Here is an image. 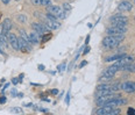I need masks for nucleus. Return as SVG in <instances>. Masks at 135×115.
<instances>
[{
  "label": "nucleus",
  "instance_id": "12",
  "mask_svg": "<svg viewBox=\"0 0 135 115\" xmlns=\"http://www.w3.org/2000/svg\"><path fill=\"white\" fill-rule=\"evenodd\" d=\"M106 33L108 34V35H116V34H124L126 33L124 29H120L118 27L115 26H112V27H108L107 29H106Z\"/></svg>",
  "mask_w": 135,
  "mask_h": 115
},
{
  "label": "nucleus",
  "instance_id": "1",
  "mask_svg": "<svg viewBox=\"0 0 135 115\" xmlns=\"http://www.w3.org/2000/svg\"><path fill=\"white\" fill-rule=\"evenodd\" d=\"M103 43H104V45H106L107 48H115V47H118V45H119L120 41H118L114 36L108 35L107 37H105V38H104Z\"/></svg>",
  "mask_w": 135,
  "mask_h": 115
},
{
  "label": "nucleus",
  "instance_id": "10",
  "mask_svg": "<svg viewBox=\"0 0 135 115\" xmlns=\"http://www.w3.org/2000/svg\"><path fill=\"white\" fill-rule=\"evenodd\" d=\"M111 22L114 25V23H118V22H121V23H127L128 22V19L127 16L125 15H114L111 18Z\"/></svg>",
  "mask_w": 135,
  "mask_h": 115
},
{
  "label": "nucleus",
  "instance_id": "16",
  "mask_svg": "<svg viewBox=\"0 0 135 115\" xmlns=\"http://www.w3.org/2000/svg\"><path fill=\"white\" fill-rule=\"evenodd\" d=\"M20 36L22 37V38H23V40H26L27 42H29V35H27V33L25 30H23V29H20Z\"/></svg>",
  "mask_w": 135,
  "mask_h": 115
},
{
  "label": "nucleus",
  "instance_id": "26",
  "mask_svg": "<svg viewBox=\"0 0 135 115\" xmlns=\"http://www.w3.org/2000/svg\"><path fill=\"white\" fill-rule=\"evenodd\" d=\"M86 64H87V62H86V61H83V62L80 63V65H79V68H84V66H85Z\"/></svg>",
  "mask_w": 135,
  "mask_h": 115
},
{
  "label": "nucleus",
  "instance_id": "20",
  "mask_svg": "<svg viewBox=\"0 0 135 115\" xmlns=\"http://www.w3.org/2000/svg\"><path fill=\"white\" fill-rule=\"evenodd\" d=\"M47 19H49V20H57V18L54 14H51V13H48L47 14Z\"/></svg>",
  "mask_w": 135,
  "mask_h": 115
},
{
  "label": "nucleus",
  "instance_id": "19",
  "mask_svg": "<svg viewBox=\"0 0 135 115\" xmlns=\"http://www.w3.org/2000/svg\"><path fill=\"white\" fill-rule=\"evenodd\" d=\"M116 114H120V109H119V108H113L112 112L109 113V115H116Z\"/></svg>",
  "mask_w": 135,
  "mask_h": 115
},
{
  "label": "nucleus",
  "instance_id": "21",
  "mask_svg": "<svg viewBox=\"0 0 135 115\" xmlns=\"http://www.w3.org/2000/svg\"><path fill=\"white\" fill-rule=\"evenodd\" d=\"M18 21H20V22H26V16L25 15H18Z\"/></svg>",
  "mask_w": 135,
  "mask_h": 115
},
{
  "label": "nucleus",
  "instance_id": "27",
  "mask_svg": "<svg viewBox=\"0 0 135 115\" xmlns=\"http://www.w3.org/2000/svg\"><path fill=\"white\" fill-rule=\"evenodd\" d=\"M128 114H135V109H133V108H128Z\"/></svg>",
  "mask_w": 135,
  "mask_h": 115
},
{
  "label": "nucleus",
  "instance_id": "15",
  "mask_svg": "<svg viewBox=\"0 0 135 115\" xmlns=\"http://www.w3.org/2000/svg\"><path fill=\"white\" fill-rule=\"evenodd\" d=\"M10 112L13 114H23V110L20 107H13V108H10Z\"/></svg>",
  "mask_w": 135,
  "mask_h": 115
},
{
  "label": "nucleus",
  "instance_id": "13",
  "mask_svg": "<svg viewBox=\"0 0 135 115\" xmlns=\"http://www.w3.org/2000/svg\"><path fill=\"white\" fill-rule=\"evenodd\" d=\"M40 37H41V35L34 30L33 33L29 34V43L30 44H37L40 42Z\"/></svg>",
  "mask_w": 135,
  "mask_h": 115
},
{
  "label": "nucleus",
  "instance_id": "23",
  "mask_svg": "<svg viewBox=\"0 0 135 115\" xmlns=\"http://www.w3.org/2000/svg\"><path fill=\"white\" fill-rule=\"evenodd\" d=\"M30 1L34 5H41V0H30Z\"/></svg>",
  "mask_w": 135,
  "mask_h": 115
},
{
  "label": "nucleus",
  "instance_id": "28",
  "mask_svg": "<svg viewBox=\"0 0 135 115\" xmlns=\"http://www.w3.org/2000/svg\"><path fill=\"white\" fill-rule=\"evenodd\" d=\"M6 102V98L5 97H1V98H0V104H5Z\"/></svg>",
  "mask_w": 135,
  "mask_h": 115
},
{
  "label": "nucleus",
  "instance_id": "24",
  "mask_svg": "<svg viewBox=\"0 0 135 115\" xmlns=\"http://www.w3.org/2000/svg\"><path fill=\"white\" fill-rule=\"evenodd\" d=\"M65 102H67L68 105H69V102H70V93H69V92H68L67 97H65Z\"/></svg>",
  "mask_w": 135,
  "mask_h": 115
},
{
  "label": "nucleus",
  "instance_id": "25",
  "mask_svg": "<svg viewBox=\"0 0 135 115\" xmlns=\"http://www.w3.org/2000/svg\"><path fill=\"white\" fill-rule=\"evenodd\" d=\"M50 93H51L52 95H56V94H58V89H56V88L51 89V91H50Z\"/></svg>",
  "mask_w": 135,
  "mask_h": 115
},
{
  "label": "nucleus",
  "instance_id": "7",
  "mask_svg": "<svg viewBox=\"0 0 135 115\" xmlns=\"http://www.w3.org/2000/svg\"><path fill=\"white\" fill-rule=\"evenodd\" d=\"M10 29H12V21L10 19H5L2 21V34L1 35L7 36V34L10 33Z\"/></svg>",
  "mask_w": 135,
  "mask_h": 115
},
{
  "label": "nucleus",
  "instance_id": "5",
  "mask_svg": "<svg viewBox=\"0 0 135 115\" xmlns=\"http://www.w3.org/2000/svg\"><path fill=\"white\" fill-rule=\"evenodd\" d=\"M7 41H8V43L12 45L13 49L20 50V49H19V41H18V37H16L14 34H10V33H8V34H7Z\"/></svg>",
  "mask_w": 135,
  "mask_h": 115
},
{
  "label": "nucleus",
  "instance_id": "9",
  "mask_svg": "<svg viewBox=\"0 0 135 115\" xmlns=\"http://www.w3.org/2000/svg\"><path fill=\"white\" fill-rule=\"evenodd\" d=\"M31 27H33V29L36 31V33H39L40 35L44 34V31L47 30V28H46V25L37 23V22H33V23H31Z\"/></svg>",
  "mask_w": 135,
  "mask_h": 115
},
{
  "label": "nucleus",
  "instance_id": "3",
  "mask_svg": "<svg viewBox=\"0 0 135 115\" xmlns=\"http://www.w3.org/2000/svg\"><path fill=\"white\" fill-rule=\"evenodd\" d=\"M134 62V57L133 56H128V55H125L122 58H120V59H118L116 62L114 63V64H116L119 68H121V66H124V65H128V64H130V63Z\"/></svg>",
  "mask_w": 135,
  "mask_h": 115
},
{
  "label": "nucleus",
  "instance_id": "22",
  "mask_svg": "<svg viewBox=\"0 0 135 115\" xmlns=\"http://www.w3.org/2000/svg\"><path fill=\"white\" fill-rule=\"evenodd\" d=\"M46 37H43V40H42V42L44 43V42H47L48 40H50L51 38V34H49V35H44Z\"/></svg>",
  "mask_w": 135,
  "mask_h": 115
},
{
  "label": "nucleus",
  "instance_id": "18",
  "mask_svg": "<svg viewBox=\"0 0 135 115\" xmlns=\"http://www.w3.org/2000/svg\"><path fill=\"white\" fill-rule=\"evenodd\" d=\"M41 5L42 6H50L51 5V0H41Z\"/></svg>",
  "mask_w": 135,
  "mask_h": 115
},
{
  "label": "nucleus",
  "instance_id": "32",
  "mask_svg": "<svg viewBox=\"0 0 135 115\" xmlns=\"http://www.w3.org/2000/svg\"><path fill=\"white\" fill-rule=\"evenodd\" d=\"M88 50H90V48H86V49H85V50H84V53H85V55H86V53H87V52H88Z\"/></svg>",
  "mask_w": 135,
  "mask_h": 115
},
{
  "label": "nucleus",
  "instance_id": "29",
  "mask_svg": "<svg viewBox=\"0 0 135 115\" xmlns=\"http://www.w3.org/2000/svg\"><path fill=\"white\" fill-rule=\"evenodd\" d=\"M18 80H19L18 78H13V84H14V85H16V84H18Z\"/></svg>",
  "mask_w": 135,
  "mask_h": 115
},
{
  "label": "nucleus",
  "instance_id": "34",
  "mask_svg": "<svg viewBox=\"0 0 135 115\" xmlns=\"http://www.w3.org/2000/svg\"><path fill=\"white\" fill-rule=\"evenodd\" d=\"M88 40H90V37H86V41H85V43H86V44H87V43H88Z\"/></svg>",
  "mask_w": 135,
  "mask_h": 115
},
{
  "label": "nucleus",
  "instance_id": "11",
  "mask_svg": "<svg viewBox=\"0 0 135 115\" xmlns=\"http://www.w3.org/2000/svg\"><path fill=\"white\" fill-rule=\"evenodd\" d=\"M118 8H119V10H122V12H129L133 8V5L130 4L129 1H122V2L119 4Z\"/></svg>",
  "mask_w": 135,
  "mask_h": 115
},
{
  "label": "nucleus",
  "instance_id": "6",
  "mask_svg": "<svg viewBox=\"0 0 135 115\" xmlns=\"http://www.w3.org/2000/svg\"><path fill=\"white\" fill-rule=\"evenodd\" d=\"M18 41H19V49H20L21 51H30L31 50V47L29 45L30 43L27 42L26 40H23L21 36L18 38Z\"/></svg>",
  "mask_w": 135,
  "mask_h": 115
},
{
  "label": "nucleus",
  "instance_id": "33",
  "mask_svg": "<svg viewBox=\"0 0 135 115\" xmlns=\"http://www.w3.org/2000/svg\"><path fill=\"white\" fill-rule=\"evenodd\" d=\"M39 69H40V70H44V66H43V65H40V66H39Z\"/></svg>",
  "mask_w": 135,
  "mask_h": 115
},
{
  "label": "nucleus",
  "instance_id": "35",
  "mask_svg": "<svg viewBox=\"0 0 135 115\" xmlns=\"http://www.w3.org/2000/svg\"><path fill=\"white\" fill-rule=\"evenodd\" d=\"M15 1H19V0H15Z\"/></svg>",
  "mask_w": 135,
  "mask_h": 115
},
{
  "label": "nucleus",
  "instance_id": "14",
  "mask_svg": "<svg viewBox=\"0 0 135 115\" xmlns=\"http://www.w3.org/2000/svg\"><path fill=\"white\" fill-rule=\"evenodd\" d=\"M126 53H118V55H114V56H111V57L106 58V62H112V61H118L120 58H122Z\"/></svg>",
  "mask_w": 135,
  "mask_h": 115
},
{
  "label": "nucleus",
  "instance_id": "4",
  "mask_svg": "<svg viewBox=\"0 0 135 115\" xmlns=\"http://www.w3.org/2000/svg\"><path fill=\"white\" fill-rule=\"evenodd\" d=\"M120 89L125 91L127 93H133L135 92V83L134 81H126L120 85Z\"/></svg>",
  "mask_w": 135,
  "mask_h": 115
},
{
  "label": "nucleus",
  "instance_id": "8",
  "mask_svg": "<svg viewBox=\"0 0 135 115\" xmlns=\"http://www.w3.org/2000/svg\"><path fill=\"white\" fill-rule=\"evenodd\" d=\"M114 107H111V106H103V107H100L98 109H96V114L97 115H109V113L112 112Z\"/></svg>",
  "mask_w": 135,
  "mask_h": 115
},
{
  "label": "nucleus",
  "instance_id": "31",
  "mask_svg": "<svg viewBox=\"0 0 135 115\" xmlns=\"http://www.w3.org/2000/svg\"><path fill=\"white\" fill-rule=\"evenodd\" d=\"M12 95H13V97H15V95H16V91H15V89H13V91H12Z\"/></svg>",
  "mask_w": 135,
  "mask_h": 115
},
{
  "label": "nucleus",
  "instance_id": "30",
  "mask_svg": "<svg viewBox=\"0 0 135 115\" xmlns=\"http://www.w3.org/2000/svg\"><path fill=\"white\" fill-rule=\"evenodd\" d=\"M1 1H2L5 5H8V4H10V0H1Z\"/></svg>",
  "mask_w": 135,
  "mask_h": 115
},
{
  "label": "nucleus",
  "instance_id": "17",
  "mask_svg": "<svg viewBox=\"0 0 135 115\" xmlns=\"http://www.w3.org/2000/svg\"><path fill=\"white\" fill-rule=\"evenodd\" d=\"M71 8H72V7H71V5H70V4H68V2H64V4H63V9L65 10V12L71 10Z\"/></svg>",
  "mask_w": 135,
  "mask_h": 115
},
{
  "label": "nucleus",
  "instance_id": "2",
  "mask_svg": "<svg viewBox=\"0 0 135 115\" xmlns=\"http://www.w3.org/2000/svg\"><path fill=\"white\" fill-rule=\"evenodd\" d=\"M119 70H120L119 66H118L116 64H113L112 66H109L108 69H106L104 72H103V76H104V77H107V78H111V79H112L113 77H114V74L118 72Z\"/></svg>",
  "mask_w": 135,
  "mask_h": 115
}]
</instances>
